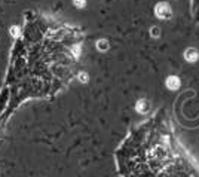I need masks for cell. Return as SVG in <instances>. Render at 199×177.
Instances as JSON below:
<instances>
[{
  "instance_id": "5",
  "label": "cell",
  "mask_w": 199,
  "mask_h": 177,
  "mask_svg": "<svg viewBox=\"0 0 199 177\" xmlns=\"http://www.w3.org/2000/svg\"><path fill=\"white\" fill-rule=\"evenodd\" d=\"M137 110H138L140 113L147 112V110H149V104H147V101H146V100H140V101L137 103Z\"/></svg>"
},
{
  "instance_id": "1",
  "label": "cell",
  "mask_w": 199,
  "mask_h": 177,
  "mask_svg": "<svg viewBox=\"0 0 199 177\" xmlns=\"http://www.w3.org/2000/svg\"><path fill=\"white\" fill-rule=\"evenodd\" d=\"M118 158L125 177H199L163 112L132 131Z\"/></svg>"
},
{
  "instance_id": "4",
  "label": "cell",
  "mask_w": 199,
  "mask_h": 177,
  "mask_svg": "<svg viewBox=\"0 0 199 177\" xmlns=\"http://www.w3.org/2000/svg\"><path fill=\"white\" fill-rule=\"evenodd\" d=\"M166 87L169 89H177L180 87V79L177 76H169L168 81H166Z\"/></svg>"
},
{
  "instance_id": "7",
  "label": "cell",
  "mask_w": 199,
  "mask_h": 177,
  "mask_svg": "<svg viewBox=\"0 0 199 177\" xmlns=\"http://www.w3.org/2000/svg\"><path fill=\"white\" fill-rule=\"evenodd\" d=\"M153 34H155V36H158V34H159V33H158V28H156V27L153 28Z\"/></svg>"
},
{
  "instance_id": "3",
  "label": "cell",
  "mask_w": 199,
  "mask_h": 177,
  "mask_svg": "<svg viewBox=\"0 0 199 177\" xmlns=\"http://www.w3.org/2000/svg\"><path fill=\"white\" fill-rule=\"evenodd\" d=\"M198 57H199L198 51H196L195 48H189V49L184 52V58H186V60H189V61H192V63H193V61H196V60H198Z\"/></svg>"
},
{
  "instance_id": "6",
  "label": "cell",
  "mask_w": 199,
  "mask_h": 177,
  "mask_svg": "<svg viewBox=\"0 0 199 177\" xmlns=\"http://www.w3.org/2000/svg\"><path fill=\"white\" fill-rule=\"evenodd\" d=\"M103 42H104V40H101V42L98 43V48H100V49H103V48L106 49V48H107V43H103Z\"/></svg>"
},
{
  "instance_id": "2",
  "label": "cell",
  "mask_w": 199,
  "mask_h": 177,
  "mask_svg": "<svg viewBox=\"0 0 199 177\" xmlns=\"http://www.w3.org/2000/svg\"><path fill=\"white\" fill-rule=\"evenodd\" d=\"M155 12H156V15L159 16L160 19H168L171 16V13H172V10H171V7H169L168 3H159L156 6V10Z\"/></svg>"
}]
</instances>
